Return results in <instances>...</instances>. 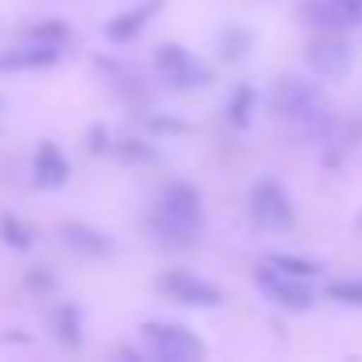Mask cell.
<instances>
[{
  "label": "cell",
  "mask_w": 362,
  "mask_h": 362,
  "mask_svg": "<svg viewBox=\"0 0 362 362\" xmlns=\"http://www.w3.org/2000/svg\"><path fill=\"white\" fill-rule=\"evenodd\" d=\"M273 117L308 141H323L335 125V105L315 82L288 74L273 86Z\"/></svg>",
  "instance_id": "cell-1"
},
{
  "label": "cell",
  "mask_w": 362,
  "mask_h": 362,
  "mask_svg": "<svg viewBox=\"0 0 362 362\" xmlns=\"http://www.w3.org/2000/svg\"><path fill=\"white\" fill-rule=\"evenodd\" d=\"M148 226L168 245H191L195 234L203 230V199H199V191L187 187V183H168Z\"/></svg>",
  "instance_id": "cell-2"
},
{
  "label": "cell",
  "mask_w": 362,
  "mask_h": 362,
  "mask_svg": "<svg viewBox=\"0 0 362 362\" xmlns=\"http://www.w3.org/2000/svg\"><path fill=\"white\" fill-rule=\"evenodd\" d=\"M141 339H144V346H148V354H156V358H164V362L206 358V343L195 331L180 327V323H144Z\"/></svg>",
  "instance_id": "cell-3"
},
{
  "label": "cell",
  "mask_w": 362,
  "mask_h": 362,
  "mask_svg": "<svg viewBox=\"0 0 362 362\" xmlns=\"http://www.w3.org/2000/svg\"><path fill=\"white\" fill-rule=\"evenodd\" d=\"M156 71H160V78L175 90H199V86L211 82V66H206L203 59H195L187 47H180V43H160L156 47Z\"/></svg>",
  "instance_id": "cell-4"
},
{
  "label": "cell",
  "mask_w": 362,
  "mask_h": 362,
  "mask_svg": "<svg viewBox=\"0 0 362 362\" xmlns=\"http://www.w3.org/2000/svg\"><path fill=\"white\" fill-rule=\"evenodd\" d=\"M253 281H257V288L265 292L276 308H284V312H308V308L315 304V288L304 276H292V273H281V269H273V265H261L257 273H253Z\"/></svg>",
  "instance_id": "cell-5"
},
{
  "label": "cell",
  "mask_w": 362,
  "mask_h": 362,
  "mask_svg": "<svg viewBox=\"0 0 362 362\" xmlns=\"http://www.w3.org/2000/svg\"><path fill=\"white\" fill-rule=\"evenodd\" d=\"M250 214H253V222L265 226V230H288L292 218H296L288 191L276 180H257L250 187Z\"/></svg>",
  "instance_id": "cell-6"
},
{
  "label": "cell",
  "mask_w": 362,
  "mask_h": 362,
  "mask_svg": "<svg viewBox=\"0 0 362 362\" xmlns=\"http://www.w3.org/2000/svg\"><path fill=\"white\" fill-rule=\"evenodd\" d=\"M304 59L315 78H343L351 71V43L343 40V32H320L308 43Z\"/></svg>",
  "instance_id": "cell-7"
},
{
  "label": "cell",
  "mask_w": 362,
  "mask_h": 362,
  "mask_svg": "<svg viewBox=\"0 0 362 362\" xmlns=\"http://www.w3.org/2000/svg\"><path fill=\"white\" fill-rule=\"evenodd\" d=\"M160 288H164L172 300L191 304V308H218L222 304V288H218V284L203 281V276L187 273V269H175V273L160 276Z\"/></svg>",
  "instance_id": "cell-8"
},
{
  "label": "cell",
  "mask_w": 362,
  "mask_h": 362,
  "mask_svg": "<svg viewBox=\"0 0 362 362\" xmlns=\"http://www.w3.org/2000/svg\"><path fill=\"white\" fill-rule=\"evenodd\" d=\"M59 43H28V47L0 51V71H43L59 63Z\"/></svg>",
  "instance_id": "cell-9"
},
{
  "label": "cell",
  "mask_w": 362,
  "mask_h": 362,
  "mask_svg": "<svg viewBox=\"0 0 362 362\" xmlns=\"http://www.w3.org/2000/svg\"><path fill=\"white\" fill-rule=\"evenodd\" d=\"M156 12H160V0H144V4H136V8H129V12H121V16H113L110 24H105V35H110L113 43L136 40V35L144 32V24H148Z\"/></svg>",
  "instance_id": "cell-10"
},
{
  "label": "cell",
  "mask_w": 362,
  "mask_h": 362,
  "mask_svg": "<svg viewBox=\"0 0 362 362\" xmlns=\"http://www.w3.org/2000/svg\"><path fill=\"white\" fill-rule=\"evenodd\" d=\"M35 183L40 187H63L66 180H71V164H66V156L55 148V144L43 141L40 148H35Z\"/></svg>",
  "instance_id": "cell-11"
},
{
  "label": "cell",
  "mask_w": 362,
  "mask_h": 362,
  "mask_svg": "<svg viewBox=\"0 0 362 362\" xmlns=\"http://www.w3.org/2000/svg\"><path fill=\"white\" fill-rule=\"evenodd\" d=\"M63 242L71 245V250L86 253V257H105V253H113V242L102 234V230L86 226V222H66L63 226Z\"/></svg>",
  "instance_id": "cell-12"
},
{
  "label": "cell",
  "mask_w": 362,
  "mask_h": 362,
  "mask_svg": "<svg viewBox=\"0 0 362 362\" xmlns=\"http://www.w3.org/2000/svg\"><path fill=\"white\" fill-rule=\"evenodd\" d=\"M265 265L281 269V273H292V276H304V281H312V276L323 273V265L315 257H300V253H269Z\"/></svg>",
  "instance_id": "cell-13"
},
{
  "label": "cell",
  "mask_w": 362,
  "mask_h": 362,
  "mask_svg": "<svg viewBox=\"0 0 362 362\" xmlns=\"http://www.w3.org/2000/svg\"><path fill=\"white\" fill-rule=\"evenodd\" d=\"M226 113H230V125L234 129H250L253 113H257V94H253L250 86H238L234 98H230V105H226Z\"/></svg>",
  "instance_id": "cell-14"
},
{
  "label": "cell",
  "mask_w": 362,
  "mask_h": 362,
  "mask_svg": "<svg viewBox=\"0 0 362 362\" xmlns=\"http://www.w3.org/2000/svg\"><path fill=\"white\" fill-rule=\"evenodd\" d=\"M327 300L346 308H362V276H346V281H331L327 284Z\"/></svg>",
  "instance_id": "cell-15"
},
{
  "label": "cell",
  "mask_w": 362,
  "mask_h": 362,
  "mask_svg": "<svg viewBox=\"0 0 362 362\" xmlns=\"http://www.w3.org/2000/svg\"><path fill=\"white\" fill-rule=\"evenodd\" d=\"M66 35H71V28H66L63 20H43V24H35L32 32H28V40L32 43H59V47H63Z\"/></svg>",
  "instance_id": "cell-16"
},
{
  "label": "cell",
  "mask_w": 362,
  "mask_h": 362,
  "mask_svg": "<svg viewBox=\"0 0 362 362\" xmlns=\"http://www.w3.org/2000/svg\"><path fill=\"white\" fill-rule=\"evenodd\" d=\"M55 331H59V339H63L66 346H78V308H59V315H55Z\"/></svg>",
  "instance_id": "cell-17"
},
{
  "label": "cell",
  "mask_w": 362,
  "mask_h": 362,
  "mask_svg": "<svg viewBox=\"0 0 362 362\" xmlns=\"http://www.w3.org/2000/svg\"><path fill=\"white\" fill-rule=\"evenodd\" d=\"M331 4H335V16L343 24V32L362 28V0H331Z\"/></svg>",
  "instance_id": "cell-18"
},
{
  "label": "cell",
  "mask_w": 362,
  "mask_h": 362,
  "mask_svg": "<svg viewBox=\"0 0 362 362\" xmlns=\"http://www.w3.org/2000/svg\"><path fill=\"white\" fill-rule=\"evenodd\" d=\"M0 234H4V242H8L12 250H28V245H32V230L20 226L16 218H4V222H0Z\"/></svg>",
  "instance_id": "cell-19"
},
{
  "label": "cell",
  "mask_w": 362,
  "mask_h": 362,
  "mask_svg": "<svg viewBox=\"0 0 362 362\" xmlns=\"http://www.w3.org/2000/svg\"><path fill=\"white\" fill-rule=\"evenodd\" d=\"M245 47H250V32H238V28H234V32L222 35V55H226V59H242Z\"/></svg>",
  "instance_id": "cell-20"
},
{
  "label": "cell",
  "mask_w": 362,
  "mask_h": 362,
  "mask_svg": "<svg viewBox=\"0 0 362 362\" xmlns=\"http://www.w3.org/2000/svg\"><path fill=\"white\" fill-rule=\"evenodd\" d=\"M121 156H129V160H152V148H141V141H121Z\"/></svg>",
  "instance_id": "cell-21"
}]
</instances>
